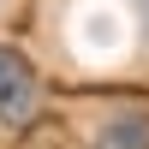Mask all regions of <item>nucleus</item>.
<instances>
[{"label": "nucleus", "instance_id": "f03ea898", "mask_svg": "<svg viewBox=\"0 0 149 149\" xmlns=\"http://www.w3.org/2000/svg\"><path fill=\"white\" fill-rule=\"evenodd\" d=\"M102 149H149V119L143 113H125L102 131Z\"/></svg>", "mask_w": 149, "mask_h": 149}, {"label": "nucleus", "instance_id": "f257e3e1", "mask_svg": "<svg viewBox=\"0 0 149 149\" xmlns=\"http://www.w3.org/2000/svg\"><path fill=\"white\" fill-rule=\"evenodd\" d=\"M36 102H42L36 66L18 54V48H0V125H30Z\"/></svg>", "mask_w": 149, "mask_h": 149}]
</instances>
